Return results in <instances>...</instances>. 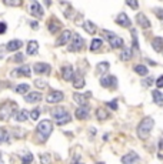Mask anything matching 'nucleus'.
<instances>
[{"instance_id": "obj_1", "label": "nucleus", "mask_w": 163, "mask_h": 164, "mask_svg": "<svg viewBox=\"0 0 163 164\" xmlns=\"http://www.w3.org/2000/svg\"><path fill=\"white\" fill-rule=\"evenodd\" d=\"M17 110V103L12 101V100H7L4 101L2 106H0V120L2 121H7L10 117H12Z\"/></svg>"}, {"instance_id": "obj_2", "label": "nucleus", "mask_w": 163, "mask_h": 164, "mask_svg": "<svg viewBox=\"0 0 163 164\" xmlns=\"http://www.w3.org/2000/svg\"><path fill=\"white\" fill-rule=\"evenodd\" d=\"M52 117L56 120V123L60 124V126H64V124L70 123L72 121V116L70 113L64 109V107H56L52 110Z\"/></svg>"}, {"instance_id": "obj_3", "label": "nucleus", "mask_w": 163, "mask_h": 164, "mask_svg": "<svg viewBox=\"0 0 163 164\" xmlns=\"http://www.w3.org/2000/svg\"><path fill=\"white\" fill-rule=\"evenodd\" d=\"M153 124H155V121H153L152 117H145V119H143L142 121L139 123V126H138L139 139L146 140L147 137H149V134H150V130L153 128Z\"/></svg>"}, {"instance_id": "obj_4", "label": "nucleus", "mask_w": 163, "mask_h": 164, "mask_svg": "<svg viewBox=\"0 0 163 164\" xmlns=\"http://www.w3.org/2000/svg\"><path fill=\"white\" fill-rule=\"evenodd\" d=\"M102 34H103V37H105L106 40L110 43V46H112L113 49H122L123 46H125V41H123V39L119 36H116L114 33H112L110 30H103L102 32Z\"/></svg>"}, {"instance_id": "obj_5", "label": "nucleus", "mask_w": 163, "mask_h": 164, "mask_svg": "<svg viewBox=\"0 0 163 164\" xmlns=\"http://www.w3.org/2000/svg\"><path fill=\"white\" fill-rule=\"evenodd\" d=\"M36 130H37V134L42 137V140H46L53 131V124H52L50 120H43L39 123Z\"/></svg>"}, {"instance_id": "obj_6", "label": "nucleus", "mask_w": 163, "mask_h": 164, "mask_svg": "<svg viewBox=\"0 0 163 164\" xmlns=\"http://www.w3.org/2000/svg\"><path fill=\"white\" fill-rule=\"evenodd\" d=\"M69 43H70V44H69V51H73V53L80 51L84 46L83 37L80 36V34H77V33H73V34H72V40L69 41Z\"/></svg>"}, {"instance_id": "obj_7", "label": "nucleus", "mask_w": 163, "mask_h": 164, "mask_svg": "<svg viewBox=\"0 0 163 164\" xmlns=\"http://www.w3.org/2000/svg\"><path fill=\"white\" fill-rule=\"evenodd\" d=\"M29 12H30V14L33 17H36V19H42L43 17V9H42V6H40V3L36 2V0H32V2H30Z\"/></svg>"}, {"instance_id": "obj_8", "label": "nucleus", "mask_w": 163, "mask_h": 164, "mask_svg": "<svg viewBox=\"0 0 163 164\" xmlns=\"http://www.w3.org/2000/svg\"><path fill=\"white\" fill-rule=\"evenodd\" d=\"M100 86L105 89H114L117 86V78L114 76H103L100 78Z\"/></svg>"}, {"instance_id": "obj_9", "label": "nucleus", "mask_w": 163, "mask_h": 164, "mask_svg": "<svg viewBox=\"0 0 163 164\" xmlns=\"http://www.w3.org/2000/svg\"><path fill=\"white\" fill-rule=\"evenodd\" d=\"M12 77H30V67L29 66H21L19 69H14L10 73Z\"/></svg>"}, {"instance_id": "obj_10", "label": "nucleus", "mask_w": 163, "mask_h": 164, "mask_svg": "<svg viewBox=\"0 0 163 164\" xmlns=\"http://www.w3.org/2000/svg\"><path fill=\"white\" fill-rule=\"evenodd\" d=\"M73 76H75L73 66H70V64H64V66H63V67H62V77H63V80L70 82V80H73Z\"/></svg>"}, {"instance_id": "obj_11", "label": "nucleus", "mask_w": 163, "mask_h": 164, "mask_svg": "<svg viewBox=\"0 0 163 164\" xmlns=\"http://www.w3.org/2000/svg\"><path fill=\"white\" fill-rule=\"evenodd\" d=\"M63 98H64V96H63L62 91H50L46 97V101L49 103V104H54V103L62 101Z\"/></svg>"}, {"instance_id": "obj_12", "label": "nucleus", "mask_w": 163, "mask_h": 164, "mask_svg": "<svg viewBox=\"0 0 163 164\" xmlns=\"http://www.w3.org/2000/svg\"><path fill=\"white\" fill-rule=\"evenodd\" d=\"M33 70L36 74H49L52 71L50 66L47 64V63H36L33 66Z\"/></svg>"}, {"instance_id": "obj_13", "label": "nucleus", "mask_w": 163, "mask_h": 164, "mask_svg": "<svg viewBox=\"0 0 163 164\" xmlns=\"http://www.w3.org/2000/svg\"><path fill=\"white\" fill-rule=\"evenodd\" d=\"M62 23L56 19V17H52L50 20L47 21V29H49V32L52 33V34H54V33H57L59 30L62 29Z\"/></svg>"}, {"instance_id": "obj_14", "label": "nucleus", "mask_w": 163, "mask_h": 164, "mask_svg": "<svg viewBox=\"0 0 163 164\" xmlns=\"http://www.w3.org/2000/svg\"><path fill=\"white\" fill-rule=\"evenodd\" d=\"M70 37H72V32L70 30H63L62 34L57 37V40H56V46H64L66 43L70 41Z\"/></svg>"}, {"instance_id": "obj_15", "label": "nucleus", "mask_w": 163, "mask_h": 164, "mask_svg": "<svg viewBox=\"0 0 163 164\" xmlns=\"http://www.w3.org/2000/svg\"><path fill=\"white\" fill-rule=\"evenodd\" d=\"M116 23L122 27H130L132 26V21H130L129 16L126 14V13H120L119 16L116 17Z\"/></svg>"}, {"instance_id": "obj_16", "label": "nucleus", "mask_w": 163, "mask_h": 164, "mask_svg": "<svg viewBox=\"0 0 163 164\" xmlns=\"http://www.w3.org/2000/svg\"><path fill=\"white\" fill-rule=\"evenodd\" d=\"M89 117V106H79V109L76 110V119L77 120H86Z\"/></svg>"}, {"instance_id": "obj_17", "label": "nucleus", "mask_w": 163, "mask_h": 164, "mask_svg": "<svg viewBox=\"0 0 163 164\" xmlns=\"http://www.w3.org/2000/svg\"><path fill=\"white\" fill-rule=\"evenodd\" d=\"M136 21H138V25L140 26V27H143V29H149V27H150V20H149L143 13H138Z\"/></svg>"}, {"instance_id": "obj_18", "label": "nucleus", "mask_w": 163, "mask_h": 164, "mask_svg": "<svg viewBox=\"0 0 163 164\" xmlns=\"http://www.w3.org/2000/svg\"><path fill=\"white\" fill-rule=\"evenodd\" d=\"M138 160H139V156L134 151H130L125 157H122V163L123 164H134Z\"/></svg>"}, {"instance_id": "obj_19", "label": "nucleus", "mask_w": 163, "mask_h": 164, "mask_svg": "<svg viewBox=\"0 0 163 164\" xmlns=\"http://www.w3.org/2000/svg\"><path fill=\"white\" fill-rule=\"evenodd\" d=\"M73 87L75 89H82V87L84 86V78H83V76H82V73H75V76H73Z\"/></svg>"}, {"instance_id": "obj_20", "label": "nucleus", "mask_w": 163, "mask_h": 164, "mask_svg": "<svg viewBox=\"0 0 163 164\" xmlns=\"http://www.w3.org/2000/svg\"><path fill=\"white\" fill-rule=\"evenodd\" d=\"M25 100L27 103H39L42 100V94H40V93H36V91H32L29 94H26Z\"/></svg>"}, {"instance_id": "obj_21", "label": "nucleus", "mask_w": 163, "mask_h": 164, "mask_svg": "<svg viewBox=\"0 0 163 164\" xmlns=\"http://www.w3.org/2000/svg\"><path fill=\"white\" fill-rule=\"evenodd\" d=\"M90 96V93H86V94H79V93H75L73 94V100H75L79 106H84V104H87V101H86V98Z\"/></svg>"}, {"instance_id": "obj_22", "label": "nucleus", "mask_w": 163, "mask_h": 164, "mask_svg": "<svg viewBox=\"0 0 163 164\" xmlns=\"http://www.w3.org/2000/svg\"><path fill=\"white\" fill-rule=\"evenodd\" d=\"M23 46V43H21V40H10L6 44V49L9 50V51H16V50H19Z\"/></svg>"}, {"instance_id": "obj_23", "label": "nucleus", "mask_w": 163, "mask_h": 164, "mask_svg": "<svg viewBox=\"0 0 163 164\" xmlns=\"http://www.w3.org/2000/svg\"><path fill=\"white\" fill-rule=\"evenodd\" d=\"M37 50H39L37 41L30 40L29 43H27V50H26V53L29 54V56H33V54H36V53H37Z\"/></svg>"}, {"instance_id": "obj_24", "label": "nucleus", "mask_w": 163, "mask_h": 164, "mask_svg": "<svg viewBox=\"0 0 163 164\" xmlns=\"http://www.w3.org/2000/svg\"><path fill=\"white\" fill-rule=\"evenodd\" d=\"M152 47L157 51V53H162L163 51V39L162 37H155L152 40Z\"/></svg>"}, {"instance_id": "obj_25", "label": "nucleus", "mask_w": 163, "mask_h": 164, "mask_svg": "<svg viewBox=\"0 0 163 164\" xmlns=\"http://www.w3.org/2000/svg\"><path fill=\"white\" fill-rule=\"evenodd\" d=\"M83 29H84V32H87L89 34H95V33H97L96 25H93V21H90V20L84 21V23H83Z\"/></svg>"}, {"instance_id": "obj_26", "label": "nucleus", "mask_w": 163, "mask_h": 164, "mask_svg": "<svg viewBox=\"0 0 163 164\" xmlns=\"http://www.w3.org/2000/svg\"><path fill=\"white\" fill-rule=\"evenodd\" d=\"M152 96H153V101L157 106H163V93H160L159 90H153L152 91Z\"/></svg>"}, {"instance_id": "obj_27", "label": "nucleus", "mask_w": 163, "mask_h": 164, "mask_svg": "<svg viewBox=\"0 0 163 164\" xmlns=\"http://www.w3.org/2000/svg\"><path fill=\"white\" fill-rule=\"evenodd\" d=\"M96 117H97L99 121H105L106 119H109V111L100 107V109H97L96 110Z\"/></svg>"}, {"instance_id": "obj_28", "label": "nucleus", "mask_w": 163, "mask_h": 164, "mask_svg": "<svg viewBox=\"0 0 163 164\" xmlns=\"http://www.w3.org/2000/svg\"><path fill=\"white\" fill-rule=\"evenodd\" d=\"M134 71H136L139 76H147V73H149L147 67L146 66H143V64H136L134 66Z\"/></svg>"}, {"instance_id": "obj_29", "label": "nucleus", "mask_w": 163, "mask_h": 164, "mask_svg": "<svg viewBox=\"0 0 163 164\" xmlns=\"http://www.w3.org/2000/svg\"><path fill=\"white\" fill-rule=\"evenodd\" d=\"M102 44H103V41H102L100 39H95V40H92V43H90V50H92V51H96V50H99L102 47Z\"/></svg>"}, {"instance_id": "obj_30", "label": "nucleus", "mask_w": 163, "mask_h": 164, "mask_svg": "<svg viewBox=\"0 0 163 164\" xmlns=\"http://www.w3.org/2000/svg\"><path fill=\"white\" fill-rule=\"evenodd\" d=\"M7 141H9V133L4 127H2L0 128V144L7 143Z\"/></svg>"}, {"instance_id": "obj_31", "label": "nucleus", "mask_w": 163, "mask_h": 164, "mask_svg": "<svg viewBox=\"0 0 163 164\" xmlns=\"http://www.w3.org/2000/svg\"><path fill=\"white\" fill-rule=\"evenodd\" d=\"M29 119V114H27V110H20L19 113H17V116H16V120L17 121H26V120Z\"/></svg>"}, {"instance_id": "obj_32", "label": "nucleus", "mask_w": 163, "mask_h": 164, "mask_svg": "<svg viewBox=\"0 0 163 164\" xmlns=\"http://www.w3.org/2000/svg\"><path fill=\"white\" fill-rule=\"evenodd\" d=\"M120 59L123 60V62L130 60V59H132V50L130 49H123V51H122V54H120Z\"/></svg>"}, {"instance_id": "obj_33", "label": "nucleus", "mask_w": 163, "mask_h": 164, "mask_svg": "<svg viewBox=\"0 0 163 164\" xmlns=\"http://www.w3.org/2000/svg\"><path fill=\"white\" fill-rule=\"evenodd\" d=\"M107 70H109V63H107V62L99 63V64H97L96 73H97V74H102V73H105V71H107Z\"/></svg>"}, {"instance_id": "obj_34", "label": "nucleus", "mask_w": 163, "mask_h": 164, "mask_svg": "<svg viewBox=\"0 0 163 164\" xmlns=\"http://www.w3.org/2000/svg\"><path fill=\"white\" fill-rule=\"evenodd\" d=\"M29 84H19V86L16 87V93H19V94H26L27 91H29Z\"/></svg>"}, {"instance_id": "obj_35", "label": "nucleus", "mask_w": 163, "mask_h": 164, "mask_svg": "<svg viewBox=\"0 0 163 164\" xmlns=\"http://www.w3.org/2000/svg\"><path fill=\"white\" fill-rule=\"evenodd\" d=\"M21 2L23 0H3V3L6 6H12V7H17V6H20Z\"/></svg>"}, {"instance_id": "obj_36", "label": "nucleus", "mask_w": 163, "mask_h": 164, "mask_svg": "<svg viewBox=\"0 0 163 164\" xmlns=\"http://www.w3.org/2000/svg\"><path fill=\"white\" fill-rule=\"evenodd\" d=\"M126 4L130 6V9H133V10L139 9V2L138 0H126Z\"/></svg>"}, {"instance_id": "obj_37", "label": "nucleus", "mask_w": 163, "mask_h": 164, "mask_svg": "<svg viewBox=\"0 0 163 164\" xmlns=\"http://www.w3.org/2000/svg\"><path fill=\"white\" fill-rule=\"evenodd\" d=\"M52 158H50V154H42L40 156V163L42 164H50Z\"/></svg>"}, {"instance_id": "obj_38", "label": "nucleus", "mask_w": 163, "mask_h": 164, "mask_svg": "<svg viewBox=\"0 0 163 164\" xmlns=\"http://www.w3.org/2000/svg\"><path fill=\"white\" fill-rule=\"evenodd\" d=\"M132 37H133V50H139V44H138V37H136V30L132 29Z\"/></svg>"}, {"instance_id": "obj_39", "label": "nucleus", "mask_w": 163, "mask_h": 164, "mask_svg": "<svg viewBox=\"0 0 163 164\" xmlns=\"http://www.w3.org/2000/svg\"><path fill=\"white\" fill-rule=\"evenodd\" d=\"M32 161H33V154L27 153V154H26V157H23V161H21V164H32Z\"/></svg>"}, {"instance_id": "obj_40", "label": "nucleus", "mask_w": 163, "mask_h": 164, "mask_svg": "<svg viewBox=\"0 0 163 164\" xmlns=\"http://www.w3.org/2000/svg\"><path fill=\"white\" fill-rule=\"evenodd\" d=\"M39 116H40V110H39V109H34V110L30 111V117H32V120H34V121L39 119Z\"/></svg>"}, {"instance_id": "obj_41", "label": "nucleus", "mask_w": 163, "mask_h": 164, "mask_svg": "<svg viewBox=\"0 0 163 164\" xmlns=\"http://www.w3.org/2000/svg\"><path fill=\"white\" fill-rule=\"evenodd\" d=\"M23 59H25V54L23 53H17L14 57H13V62L14 63H20V62H23Z\"/></svg>"}, {"instance_id": "obj_42", "label": "nucleus", "mask_w": 163, "mask_h": 164, "mask_svg": "<svg viewBox=\"0 0 163 164\" xmlns=\"http://www.w3.org/2000/svg\"><path fill=\"white\" fill-rule=\"evenodd\" d=\"M152 84H153V78H152V77H147L146 80H143V82H142V86L143 87H150Z\"/></svg>"}, {"instance_id": "obj_43", "label": "nucleus", "mask_w": 163, "mask_h": 164, "mask_svg": "<svg viewBox=\"0 0 163 164\" xmlns=\"http://www.w3.org/2000/svg\"><path fill=\"white\" fill-rule=\"evenodd\" d=\"M34 84H36V87H40V89H46L47 87V82H43V80H36Z\"/></svg>"}, {"instance_id": "obj_44", "label": "nucleus", "mask_w": 163, "mask_h": 164, "mask_svg": "<svg viewBox=\"0 0 163 164\" xmlns=\"http://www.w3.org/2000/svg\"><path fill=\"white\" fill-rule=\"evenodd\" d=\"M155 14L160 21H163V9H155Z\"/></svg>"}, {"instance_id": "obj_45", "label": "nucleus", "mask_w": 163, "mask_h": 164, "mask_svg": "<svg viewBox=\"0 0 163 164\" xmlns=\"http://www.w3.org/2000/svg\"><path fill=\"white\" fill-rule=\"evenodd\" d=\"M106 106L107 107H110V109H112V110H117V101L116 100H113V101H109V103H106Z\"/></svg>"}, {"instance_id": "obj_46", "label": "nucleus", "mask_w": 163, "mask_h": 164, "mask_svg": "<svg viewBox=\"0 0 163 164\" xmlns=\"http://www.w3.org/2000/svg\"><path fill=\"white\" fill-rule=\"evenodd\" d=\"M6 30H7V25L0 21V34H4V33H6Z\"/></svg>"}, {"instance_id": "obj_47", "label": "nucleus", "mask_w": 163, "mask_h": 164, "mask_svg": "<svg viewBox=\"0 0 163 164\" xmlns=\"http://www.w3.org/2000/svg\"><path fill=\"white\" fill-rule=\"evenodd\" d=\"M156 86H157V89H163V76H160V77L157 78V82H156Z\"/></svg>"}, {"instance_id": "obj_48", "label": "nucleus", "mask_w": 163, "mask_h": 164, "mask_svg": "<svg viewBox=\"0 0 163 164\" xmlns=\"http://www.w3.org/2000/svg\"><path fill=\"white\" fill-rule=\"evenodd\" d=\"M159 148L160 150H163V133H162V135L159 137Z\"/></svg>"}, {"instance_id": "obj_49", "label": "nucleus", "mask_w": 163, "mask_h": 164, "mask_svg": "<svg viewBox=\"0 0 163 164\" xmlns=\"http://www.w3.org/2000/svg\"><path fill=\"white\" fill-rule=\"evenodd\" d=\"M30 26H32L33 29H37V27H39V25L36 23V21H32V23H30Z\"/></svg>"}, {"instance_id": "obj_50", "label": "nucleus", "mask_w": 163, "mask_h": 164, "mask_svg": "<svg viewBox=\"0 0 163 164\" xmlns=\"http://www.w3.org/2000/svg\"><path fill=\"white\" fill-rule=\"evenodd\" d=\"M45 4H46V6H50V4H52V0H45Z\"/></svg>"}, {"instance_id": "obj_51", "label": "nucleus", "mask_w": 163, "mask_h": 164, "mask_svg": "<svg viewBox=\"0 0 163 164\" xmlns=\"http://www.w3.org/2000/svg\"><path fill=\"white\" fill-rule=\"evenodd\" d=\"M157 157H159L160 160H163V154H162V153H159V154H157Z\"/></svg>"}, {"instance_id": "obj_52", "label": "nucleus", "mask_w": 163, "mask_h": 164, "mask_svg": "<svg viewBox=\"0 0 163 164\" xmlns=\"http://www.w3.org/2000/svg\"><path fill=\"white\" fill-rule=\"evenodd\" d=\"M0 164H3V160H2V153H0Z\"/></svg>"}, {"instance_id": "obj_53", "label": "nucleus", "mask_w": 163, "mask_h": 164, "mask_svg": "<svg viewBox=\"0 0 163 164\" xmlns=\"http://www.w3.org/2000/svg\"><path fill=\"white\" fill-rule=\"evenodd\" d=\"M73 164H83V163H77V161H75V163H73Z\"/></svg>"}, {"instance_id": "obj_54", "label": "nucleus", "mask_w": 163, "mask_h": 164, "mask_svg": "<svg viewBox=\"0 0 163 164\" xmlns=\"http://www.w3.org/2000/svg\"><path fill=\"white\" fill-rule=\"evenodd\" d=\"M97 164H103V163H97Z\"/></svg>"}]
</instances>
